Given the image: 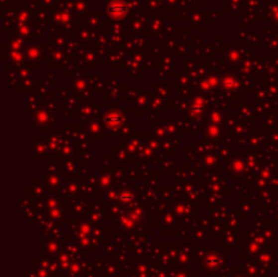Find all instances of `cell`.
<instances>
[{
	"mask_svg": "<svg viewBox=\"0 0 278 277\" xmlns=\"http://www.w3.org/2000/svg\"><path fill=\"white\" fill-rule=\"evenodd\" d=\"M110 11L111 12H119V15L124 14L125 11H126V7L124 4H121V3H115L110 7Z\"/></svg>",
	"mask_w": 278,
	"mask_h": 277,
	"instance_id": "obj_1",
	"label": "cell"
}]
</instances>
